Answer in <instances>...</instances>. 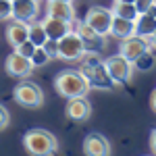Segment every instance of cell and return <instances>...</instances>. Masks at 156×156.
Masks as SVG:
<instances>
[{
    "label": "cell",
    "mask_w": 156,
    "mask_h": 156,
    "mask_svg": "<svg viewBox=\"0 0 156 156\" xmlns=\"http://www.w3.org/2000/svg\"><path fill=\"white\" fill-rule=\"evenodd\" d=\"M150 150L156 156V129H152V133H150Z\"/></svg>",
    "instance_id": "83f0119b"
},
{
    "label": "cell",
    "mask_w": 156,
    "mask_h": 156,
    "mask_svg": "<svg viewBox=\"0 0 156 156\" xmlns=\"http://www.w3.org/2000/svg\"><path fill=\"white\" fill-rule=\"evenodd\" d=\"M40 0H12V19L21 23H31L37 19Z\"/></svg>",
    "instance_id": "8fae6325"
},
{
    "label": "cell",
    "mask_w": 156,
    "mask_h": 156,
    "mask_svg": "<svg viewBox=\"0 0 156 156\" xmlns=\"http://www.w3.org/2000/svg\"><path fill=\"white\" fill-rule=\"evenodd\" d=\"M85 52L87 50H85L83 40L79 37V34L75 29H71L65 37L58 40V58L69 60V62H77L85 56Z\"/></svg>",
    "instance_id": "5b68a950"
},
{
    "label": "cell",
    "mask_w": 156,
    "mask_h": 156,
    "mask_svg": "<svg viewBox=\"0 0 156 156\" xmlns=\"http://www.w3.org/2000/svg\"><path fill=\"white\" fill-rule=\"evenodd\" d=\"M27 34H29V40H31L36 46H44L46 40H48L42 21H31V23H27Z\"/></svg>",
    "instance_id": "ffe728a7"
},
{
    "label": "cell",
    "mask_w": 156,
    "mask_h": 156,
    "mask_svg": "<svg viewBox=\"0 0 156 156\" xmlns=\"http://www.w3.org/2000/svg\"><path fill=\"white\" fill-rule=\"evenodd\" d=\"M75 31L79 34V37L83 40L85 44V50L87 52H102L104 50V44H106V36H100L94 27H90V25L85 23V21H79V23H75Z\"/></svg>",
    "instance_id": "ba28073f"
},
{
    "label": "cell",
    "mask_w": 156,
    "mask_h": 156,
    "mask_svg": "<svg viewBox=\"0 0 156 156\" xmlns=\"http://www.w3.org/2000/svg\"><path fill=\"white\" fill-rule=\"evenodd\" d=\"M79 71L92 87H98V90H115L117 87V83L112 81V77L106 69V60L100 58V52H85L81 65H79Z\"/></svg>",
    "instance_id": "6da1fadb"
},
{
    "label": "cell",
    "mask_w": 156,
    "mask_h": 156,
    "mask_svg": "<svg viewBox=\"0 0 156 156\" xmlns=\"http://www.w3.org/2000/svg\"><path fill=\"white\" fill-rule=\"evenodd\" d=\"M6 40L12 48H17L19 44H23L25 40H29V34H27V23H21V21H15L12 19L9 27H6Z\"/></svg>",
    "instance_id": "e0dca14e"
},
{
    "label": "cell",
    "mask_w": 156,
    "mask_h": 156,
    "mask_svg": "<svg viewBox=\"0 0 156 156\" xmlns=\"http://www.w3.org/2000/svg\"><path fill=\"white\" fill-rule=\"evenodd\" d=\"M115 17H121V19H127V21H135L137 19V9L135 4H129V2H115V6L110 9Z\"/></svg>",
    "instance_id": "d6986e66"
},
{
    "label": "cell",
    "mask_w": 156,
    "mask_h": 156,
    "mask_svg": "<svg viewBox=\"0 0 156 156\" xmlns=\"http://www.w3.org/2000/svg\"><path fill=\"white\" fill-rule=\"evenodd\" d=\"M42 48L48 52V56H50L52 60L58 58V40H50V37H48V40H46V44H44Z\"/></svg>",
    "instance_id": "d4e9b609"
},
{
    "label": "cell",
    "mask_w": 156,
    "mask_h": 156,
    "mask_svg": "<svg viewBox=\"0 0 156 156\" xmlns=\"http://www.w3.org/2000/svg\"><path fill=\"white\" fill-rule=\"evenodd\" d=\"M150 48H152L150 42L146 37H140V36H131V37H127V40H121V56H125L131 62H135Z\"/></svg>",
    "instance_id": "9c48e42d"
},
{
    "label": "cell",
    "mask_w": 156,
    "mask_h": 156,
    "mask_svg": "<svg viewBox=\"0 0 156 156\" xmlns=\"http://www.w3.org/2000/svg\"><path fill=\"white\" fill-rule=\"evenodd\" d=\"M46 15L48 17H56L60 21H75V9L73 2H60V0H46Z\"/></svg>",
    "instance_id": "5bb4252c"
},
{
    "label": "cell",
    "mask_w": 156,
    "mask_h": 156,
    "mask_svg": "<svg viewBox=\"0 0 156 156\" xmlns=\"http://www.w3.org/2000/svg\"><path fill=\"white\" fill-rule=\"evenodd\" d=\"M42 25H44L46 36H48L50 40H60V37H65L73 29V23L60 21V19H56V17H48V15H46V19L42 21Z\"/></svg>",
    "instance_id": "9a60e30c"
},
{
    "label": "cell",
    "mask_w": 156,
    "mask_h": 156,
    "mask_svg": "<svg viewBox=\"0 0 156 156\" xmlns=\"http://www.w3.org/2000/svg\"><path fill=\"white\" fill-rule=\"evenodd\" d=\"M154 62H156V58H154V54H152V48H150L148 52H144L140 58L133 62V67H135L137 71H150V69L154 67Z\"/></svg>",
    "instance_id": "44dd1931"
},
{
    "label": "cell",
    "mask_w": 156,
    "mask_h": 156,
    "mask_svg": "<svg viewBox=\"0 0 156 156\" xmlns=\"http://www.w3.org/2000/svg\"><path fill=\"white\" fill-rule=\"evenodd\" d=\"M60 2H73V0H60Z\"/></svg>",
    "instance_id": "d6a6232c"
},
{
    "label": "cell",
    "mask_w": 156,
    "mask_h": 156,
    "mask_svg": "<svg viewBox=\"0 0 156 156\" xmlns=\"http://www.w3.org/2000/svg\"><path fill=\"white\" fill-rule=\"evenodd\" d=\"M108 36L119 37V40H127V37L135 36V23L112 15V25H110V34Z\"/></svg>",
    "instance_id": "ac0fdd59"
},
{
    "label": "cell",
    "mask_w": 156,
    "mask_h": 156,
    "mask_svg": "<svg viewBox=\"0 0 156 156\" xmlns=\"http://www.w3.org/2000/svg\"><path fill=\"white\" fill-rule=\"evenodd\" d=\"M23 146L31 156H52L58 150V142L48 129H29L23 135Z\"/></svg>",
    "instance_id": "3957f363"
},
{
    "label": "cell",
    "mask_w": 156,
    "mask_h": 156,
    "mask_svg": "<svg viewBox=\"0 0 156 156\" xmlns=\"http://www.w3.org/2000/svg\"><path fill=\"white\" fill-rule=\"evenodd\" d=\"M4 69L6 73L11 75V77H29L31 73H34V65H31V58H25L23 54H19V52H12L11 56L6 58L4 62Z\"/></svg>",
    "instance_id": "30bf717a"
},
{
    "label": "cell",
    "mask_w": 156,
    "mask_h": 156,
    "mask_svg": "<svg viewBox=\"0 0 156 156\" xmlns=\"http://www.w3.org/2000/svg\"><path fill=\"white\" fill-rule=\"evenodd\" d=\"M156 4V0H135V9L137 12H148L152 11V6Z\"/></svg>",
    "instance_id": "484cf974"
},
{
    "label": "cell",
    "mask_w": 156,
    "mask_h": 156,
    "mask_svg": "<svg viewBox=\"0 0 156 156\" xmlns=\"http://www.w3.org/2000/svg\"><path fill=\"white\" fill-rule=\"evenodd\" d=\"M85 156H110V142L100 133H90L83 140Z\"/></svg>",
    "instance_id": "4fadbf2b"
},
{
    "label": "cell",
    "mask_w": 156,
    "mask_h": 156,
    "mask_svg": "<svg viewBox=\"0 0 156 156\" xmlns=\"http://www.w3.org/2000/svg\"><path fill=\"white\" fill-rule=\"evenodd\" d=\"M148 42H150V46H152V48L156 50V31H154V34H152L150 37H148Z\"/></svg>",
    "instance_id": "f546056e"
},
{
    "label": "cell",
    "mask_w": 156,
    "mask_h": 156,
    "mask_svg": "<svg viewBox=\"0 0 156 156\" xmlns=\"http://www.w3.org/2000/svg\"><path fill=\"white\" fill-rule=\"evenodd\" d=\"M65 115H67V119H69V121L81 123V121L90 119V115H92V106H90V102L85 100V96L69 98L67 108H65Z\"/></svg>",
    "instance_id": "7c38bea8"
},
{
    "label": "cell",
    "mask_w": 156,
    "mask_h": 156,
    "mask_svg": "<svg viewBox=\"0 0 156 156\" xmlns=\"http://www.w3.org/2000/svg\"><path fill=\"white\" fill-rule=\"evenodd\" d=\"M54 87L62 98H79V96H87V92L92 90V85L87 83L81 71H71V69H65L56 75L54 79Z\"/></svg>",
    "instance_id": "7a4b0ae2"
},
{
    "label": "cell",
    "mask_w": 156,
    "mask_h": 156,
    "mask_svg": "<svg viewBox=\"0 0 156 156\" xmlns=\"http://www.w3.org/2000/svg\"><path fill=\"white\" fill-rule=\"evenodd\" d=\"M36 44H34V42H31V40H25L23 44H19V46H17V48H15V52H19V54H23L25 58H31V56H34V52H36Z\"/></svg>",
    "instance_id": "603a6c76"
},
{
    "label": "cell",
    "mask_w": 156,
    "mask_h": 156,
    "mask_svg": "<svg viewBox=\"0 0 156 156\" xmlns=\"http://www.w3.org/2000/svg\"><path fill=\"white\" fill-rule=\"evenodd\" d=\"M106 69L112 77V81L117 85L123 83H131L133 81V73H135V67H133L131 60H127L125 56H110L106 58Z\"/></svg>",
    "instance_id": "8992f818"
},
{
    "label": "cell",
    "mask_w": 156,
    "mask_h": 156,
    "mask_svg": "<svg viewBox=\"0 0 156 156\" xmlns=\"http://www.w3.org/2000/svg\"><path fill=\"white\" fill-rule=\"evenodd\" d=\"M9 121H11V115H9V110H6V108L0 104V131H2V129H6Z\"/></svg>",
    "instance_id": "4316f807"
},
{
    "label": "cell",
    "mask_w": 156,
    "mask_h": 156,
    "mask_svg": "<svg viewBox=\"0 0 156 156\" xmlns=\"http://www.w3.org/2000/svg\"><path fill=\"white\" fill-rule=\"evenodd\" d=\"M50 56H48V52H46V50L42 48V46H37L36 48V52H34V56H31V65H34V67H44V65H48L50 62Z\"/></svg>",
    "instance_id": "7402d4cb"
},
{
    "label": "cell",
    "mask_w": 156,
    "mask_h": 156,
    "mask_svg": "<svg viewBox=\"0 0 156 156\" xmlns=\"http://www.w3.org/2000/svg\"><path fill=\"white\" fill-rule=\"evenodd\" d=\"M83 21L90 27H94L100 36H108L110 34V25H112V11L110 9H102V6H92Z\"/></svg>",
    "instance_id": "52a82bcc"
},
{
    "label": "cell",
    "mask_w": 156,
    "mask_h": 156,
    "mask_svg": "<svg viewBox=\"0 0 156 156\" xmlns=\"http://www.w3.org/2000/svg\"><path fill=\"white\" fill-rule=\"evenodd\" d=\"M12 98H15V102L19 106H23V108H40L44 104V92L34 81H21L15 87Z\"/></svg>",
    "instance_id": "277c9868"
},
{
    "label": "cell",
    "mask_w": 156,
    "mask_h": 156,
    "mask_svg": "<svg viewBox=\"0 0 156 156\" xmlns=\"http://www.w3.org/2000/svg\"><path fill=\"white\" fill-rule=\"evenodd\" d=\"M115 2H129V4H135V0H115Z\"/></svg>",
    "instance_id": "4dcf8cb0"
},
{
    "label": "cell",
    "mask_w": 156,
    "mask_h": 156,
    "mask_svg": "<svg viewBox=\"0 0 156 156\" xmlns=\"http://www.w3.org/2000/svg\"><path fill=\"white\" fill-rule=\"evenodd\" d=\"M133 23H135V36L146 37V40H148V37L156 31V15L152 11L140 12V15H137V19H135Z\"/></svg>",
    "instance_id": "2e32d148"
},
{
    "label": "cell",
    "mask_w": 156,
    "mask_h": 156,
    "mask_svg": "<svg viewBox=\"0 0 156 156\" xmlns=\"http://www.w3.org/2000/svg\"><path fill=\"white\" fill-rule=\"evenodd\" d=\"M150 106H152V110L156 112V90L152 92V96H150Z\"/></svg>",
    "instance_id": "f1b7e54d"
},
{
    "label": "cell",
    "mask_w": 156,
    "mask_h": 156,
    "mask_svg": "<svg viewBox=\"0 0 156 156\" xmlns=\"http://www.w3.org/2000/svg\"><path fill=\"white\" fill-rule=\"evenodd\" d=\"M152 12H154V15H156V4H154V6H152Z\"/></svg>",
    "instance_id": "1f68e13d"
},
{
    "label": "cell",
    "mask_w": 156,
    "mask_h": 156,
    "mask_svg": "<svg viewBox=\"0 0 156 156\" xmlns=\"http://www.w3.org/2000/svg\"><path fill=\"white\" fill-rule=\"evenodd\" d=\"M12 19V0H0V21Z\"/></svg>",
    "instance_id": "cb8c5ba5"
}]
</instances>
